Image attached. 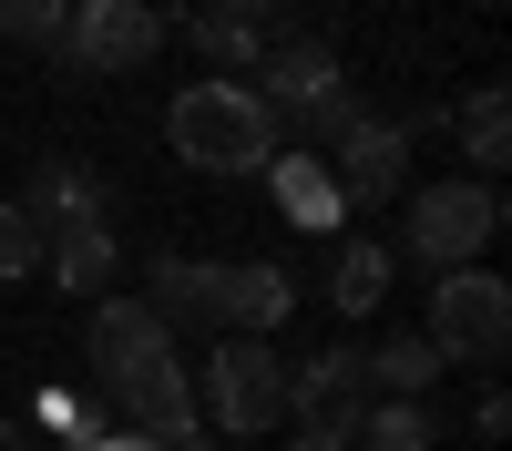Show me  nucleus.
Listing matches in <instances>:
<instances>
[{"label":"nucleus","instance_id":"1","mask_svg":"<svg viewBox=\"0 0 512 451\" xmlns=\"http://www.w3.org/2000/svg\"><path fill=\"white\" fill-rule=\"evenodd\" d=\"M164 134H175L185 164H205V175H267L277 154V113L246 93V82H185L175 103H164Z\"/></svg>","mask_w":512,"mask_h":451},{"label":"nucleus","instance_id":"2","mask_svg":"<svg viewBox=\"0 0 512 451\" xmlns=\"http://www.w3.org/2000/svg\"><path fill=\"white\" fill-rule=\"evenodd\" d=\"M400 205H410V216H400V246H410L431 277H441V267H472L482 246L502 236V195H492L482 175H472V185H420V195H400Z\"/></svg>","mask_w":512,"mask_h":451},{"label":"nucleus","instance_id":"3","mask_svg":"<svg viewBox=\"0 0 512 451\" xmlns=\"http://www.w3.org/2000/svg\"><path fill=\"white\" fill-rule=\"evenodd\" d=\"M164 41H175V21L154 11V0H72V31H62V72H144Z\"/></svg>","mask_w":512,"mask_h":451},{"label":"nucleus","instance_id":"4","mask_svg":"<svg viewBox=\"0 0 512 451\" xmlns=\"http://www.w3.org/2000/svg\"><path fill=\"white\" fill-rule=\"evenodd\" d=\"M205 410H216V431L256 441L287 421V359L267 339H216V359H205Z\"/></svg>","mask_w":512,"mask_h":451},{"label":"nucleus","instance_id":"5","mask_svg":"<svg viewBox=\"0 0 512 451\" xmlns=\"http://www.w3.org/2000/svg\"><path fill=\"white\" fill-rule=\"evenodd\" d=\"M441 359H502L512 349V287L482 267H441L431 277V328H420Z\"/></svg>","mask_w":512,"mask_h":451},{"label":"nucleus","instance_id":"6","mask_svg":"<svg viewBox=\"0 0 512 451\" xmlns=\"http://www.w3.org/2000/svg\"><path fill=\"white\" fill-rule=\"evenodd\" d=\"M82 359H93L103 390H113V380H134V369L175 359V328H164L144 298H93V318H82Z\"/></svg>","mask_w":512,"mask_h":451},{"label":"nucleus","instance_id":"7","mask_svg":"<svg viewBox=\"0 0 512 451\" xmlns=\"http://www.w3.org/2000/svg\"><path fill=\"white\" fill-rule=\"evenodd\" d=\"M287 410H297L318 441H359V421H369L359 349H328V359H308V369H287Z\"/></svg>","mask_w":512,"mask_h":451},{"label":"nucleus","instance_id":"8","mask_svg":"<svg viewBox=\"0 0 512 451\" xmlns=\"http://www.w3.org/2000/svg\"><path fill=\"white\" fill-rule=\"evenodd\" d=\"M134 431H154V451H195V380H185V359H154V369H134V380H113L103 390Z\"/></svg>","mask_w":512,"mask_h":451},{"label":"nucleus","instance_id":"9","mask_svg":"<svg viewBox=\"0 0 512 451\" xmlns=\"http://www.w3.org/2000/svg\"><path fill=\"white\" fill-rule=\"evenodd\" d=\"M338 82H349V72H338V52H328L318 31H277L267 52H256V82H246V93L267 103L277 123H287L297 103H318V93H338Z\"/></svg>","mask_w":512,"mask_h":451},{"label":"nucleus","instance_id":"10","mask_svg":"<svg viewBox=\"0 0 512 451\" xmlns=\"http://www.w3.org/2000/svg\"><path fill=\"white\" fill-rule=\"evenodd\" d=\"M410 134H420V123H359V134L349 144H338V164H328V185H338V205H390V195H410Z\"/></svg>","mask_w":512,"mask_h":451},{"label":"nucleus","instance_id":"11","mask_svg":"<svg viewBox=\"0 0 512 451\" xmlns=\"http://www.w3.org/2000/svg\"><path fill=\"white\" fill-rule=\"evenodd\" d=\"M41 277L62 287V298H113V277H123V246L103 216H82V226H52V246H41Z\"/></svg>","mask_w":512,"mask_h":451},{"label":"nucleus","instance_id":"12","mask_svg":"<svg viewBox=\"0 0 512 451\" xmlns=\"http://www.w3.org/2000/svg\"><path fill=\"white\" fill-rule=\"evenodd\" d=\"M287 308H297L287 267H216V328L226 339H267Z\"/></svg>","mask_w":512,"mask_h":451},{"label":"nucleus","instance_id":"13","mask_svg":"<svg viewBox=\"0 0 512 451\" xmlns=\"http://www.w3.org/2000/svg\"><path fill=\"white\" fill-rule=\"evenodd\" d=\"M21 205H31L41 236H52V226H82V216H103V175H93V164H41Z\"/></svg>","mask_w":512,"mask_h":451},{"label":"nucleus","instance_id":"14","mask_svg":"<svg viewBox=\"0 0 512 451\" xmlns=\"http://www.w3.org/2000/svg\"><path fill=\"white\" fill-rule=\"evenodd\" d=\"M359 380H369V390H390V400H420V390L441 380V349L420 339V328H400V339H379V349L359 359Z\"/></svg>","mask_w":512,"mask_h":451},{"label":"nucleus","instance_id":"15","mask_svg":"<svg viewBox=\"0 0 512 451\" xmlns=\"http://www.w3.org/2000/svg\"><path fill=\"white\" fill-rule=\"evenodd\" d=\"M267 195L287 205L297 226H338V185H328L318 154H267Z\"/></svg>","mask_w":512,"mask_h":451},{"label":"nucleus","instance_id":"16","mask_svg":"<svg viewBox=\"0 0 512 451\" xmlns=\"http://www.w3.org/2000/svg\"><path fill=\"white\" fill-rule=\"evenodd\" d=\"M154 287H144V308L175 328V318H216V267H195V257H154L144 267Z\"/></svg>","mask_w":512,"mask_h":451},{"label":"nucleus","instance_id":"17","mask_svg":"<svg viewBox=\"0 0 512 451\" xmlns=\"http://www.w3.org/2000/svg\"><path fill=\"white\" fill-rule=\"evenodd\" d=\"M461 154L482 164V185L502 175V154H512V93H502V82H482V93L461 103Z\"/></svg>","mask_w":512,"mask_h":451},{"label":"nucleus","instance_id":"18","mask_svg":"<svg viewBox=\"0 0 512 451\" xmlns=\"http://www.w3.org/2000/svg\"><path fill=\"white\" fill-rule=\"evenodd\" d=\"M328 298L349 308V318H369L379 298H390V246H379V236H369V246H338V277H328Z\"/></svg>","mask_w":512,"mask_h":451},{"label":"nucleus","instance_id":"19","mask_svg":"<svg viewBox=\"0 0 512 451\" xmlns=\"http://www.w3.org/2000/svg\"><path fill=\"white\" fill-rule=\"evenodd\" d=\"M431 441H441V421H431L420 400H379L369 421H359V441H349V451H431Z\"/></svg>","mask_w":512,"mask_h":451},{"label":"nucleus","instance_id":"20","mask_svg":"<svg viewBox=\"0 0 512 451\" xmlns=\"http://www.w3.org/2000/svg\"><path fill=\"white\" fill-rule=\"evenodd\" d=\"M287 123H297V144H328V154H338V144H349L359 123H369V103L349 93V82H338V93H318V103H297Z\"/></svg>","mask_w":512,"mask_h":451},{"label":"nucleus","instance_id":"21","mask_svg":"<svg viewBox=\"0 0 512 451\" xmlns=\"http://www.w3.org/2000/svg\"><path fill=\"white\" fill-rule=\"evenodd\" d=\"M72 31V0H0V41H21V52H62Z\"/></svg>","mask_w":512,"mask_h":451},{"label":"nucleus","instance_id":"22","mask_svg":"<svg viewBox=\"0 0 512 451\" xmlns=\"http://www.w3.org/2000/svg\"><path fill=\"white\" fill-rule=\"evenodd\" d=\"M41 246H52V236L31 226V205L0 195V277H41Z\"/></svg>","mask_w":512,"mask_h":451},{"label":"nucleus","instance_id":"23","mask_svg":"<svg viewBox=\"0 0 512 451\" xmlns=\"http://www.w3.org/2000/svg\"><path fill=\"white\" fill-rule=\"evenodd\" d=\"M195 52H205V62H216L226 82H236V72H246L256 52H267V31H246V21H205V31H195Z\"/></svg>","mask_w":512,"mask_h":451},{"label":"nucleus","instance_id":"24","mask_svg":"<svg viewBox=\"0 0 512 451\" xmlns=\"http://www.w3.org/2000/svg\"><path fill=\"white\" fill-rule=\"evenodd\" d=\"M277 0H205V21H246V31H267Z\"/></svg>","mask_w":512,"mask_h":451},{"label":"nucleus","instance_id":"25","mask_svg":"<svg viewBox=\"0 0 512 451\" xmlns=\"http://www.w3.org/2000/svg\"><path fill=\"white\" fill-rule=\"evenodd\" d=\"M72 451H123V441H113V410H82V431H72Z\"/></svg>","mask_w":512,"mask_h":451},{"label":"nucleus","instance_id":"26","mask_svg":"<svg viewBox=\"0 0 512 451\" xmlns=\"http://www.w3.org/2000/svg\"><path fill=\"white\" fill-rule=\"evenodd\" d=\"M0 451H31V441H21V421H0Z\"/></svg>","mask_w":512,"mask_h":451},{"label":"nucleus","instance_id":"27","mask_svg":"<svg viewBox=\"0 0 512 451\" xmlns=\"http://www.w3.org/2000/svg\"><path fill=\"white\" fill-rule=\"evenodd\" d=\"M287 451H349V441H318V431H308V441H287Z\"/></svg>","mask_w":512,"mask_h":451},{"label":"nucleus","instance_id":"28","mask_svg":"<svg viewBox=\"0 0 512 451\" xmlns=\"http://www.w3.org/2000/svg\"><path fill=\"white\" fill-rule=\"evenodd\" d=\"M482 11H492V0H482Z\"/></svg>","mask_w":512,"mask_h":451}]
</instances>
